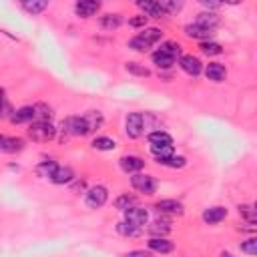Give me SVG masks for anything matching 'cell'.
<instances>
[{
	"label": "cell",
	"mask_w": 257,
	"mask_h": 257,
	"mask_svg": "<svg viewBox=\"0 0 257 257\" xmlns=\"http://www.w3.org/2000/svg\"><path fill=\"white\" fill-rule=\"evenodd\" d=\"M201 52L203 54H207V56H217V54H221L223 52V46L219 44V42H213V40H207V42H201Z\"/></svg>",
	"instance_id": "31"
},
{
	"label": "cell",
	"mask_w": 257,
	"mask_h": 257,
	"mask_svg": "<svg viewBox=\"0 0 257 257\" xmlns=\"http://www.w3.org/2000/svg\"><path fill=\"white\" fill-rule=\"evenodd\" d=\"M74 179V173H72V169L70 167H56V171L52 173V177H50V181L52 183H56V185H66V183H70Z\"/></svg>",
	"instance_id": "23"
},
{
	"label": "cell",
	"mask_w": 257,
	"mask_h": 257,
	"mask_svg": "<svg viewBox=\"0 0 257 257\" xmlns=\"http://www.w3.org/2000/svg\"><path fill=\"white\" fill-rule=\"evenodd\" d=\"M169 231H171V217H169V215H161V213H159V217L151 223L149 233H153L155 237H165Z\"/></svg>",
	"instance_id": "15"
},
{
	"label": "cell",
	"mask_w": 257,
	"mask_h": 257,
	"mask_svg": "<svg viewBox=\"0 0 257 257\" xmlns=\"http://www.w3.org/2000/svg\"><path fill=\"white\" fill-rule=\"evenodd\" d=\"M122 213H124V219H122V221L133 223V225H137V227H145L147 221H149V211L143 209V207H139V205H135V207H131V209H126V211H122Z\"/></svg>",
	"instance_id": "9"
},
{
	"label": "cell",
	"mask_w": 257,
	"mask_h": 257,
	"mask_svg": "<svg viewBox=\"0 0 257 257\" xmlns=\"http://www.w3.org/2000/svg\"><path fill=\"white\" fill-rule=\"evenodd\" d=\"M201 4L205 6V10H207V12H215V10H219V8H221V2H209V0H201Z\"/></svg>",
	"instance_id": "41"
},
{
	"label": "cell",
	"mask_w": 257,
	"mask_h": 257,
	"mask_svg": "<svg viewBox=\"0 0 257 257\" xmlns=\"http://www.w3.org/2000/svg\"><path fill=\"white\" fill-rule=\"evenodd\" d=\"M106 201H108V191H106V187H102V185H94V187H90V189L84 193V203H86V207H90V209H100Z\"/></svg>",
	"instance_id": "7"
},
{
	"label": "cell",
	"mask_w": 257,
	"mask_h": 257,
	"mask_svg": "<svg viewBox=\"0 0 257 257\" xmlns=\"http://www.w3.org/2000/svg\"><path fill=\"white\" fill-rule=\"evenodd\" d=\"M131 74H135V76H151V70L147 68V66H143V64H139V62H126V66H124Z\"/></svg>",
	"instance_id": "34"
},
{
	"label": "cell",
	"mask_w": 257,
	"mask_h": 257,
	"mask_svg": "<svg viewBox=\"0 0 257 257\" xmlns=\"http://www.w3.org/2000/svg\"><path fill=\"white\" fill-rule=\"evenodd\" d=\"M155 209H157L161 215H183V213H185L183 203L177 201V199H161V201H157Z\"/></svg>",
	"instance_id": "11"
},
{
	"label": "cell",
	"mask_w": 257,
	"mask_h": 257,
	"mask_svg": "<svg viewBox=\"0 0 257 257\" xmlns=\"http://www.w3.org/2000/svg\"><path fill=\"white\" fill-rule=\"evenodd\" d=\"M10 120L14 124H22V122H32L34 120V106H22L18 110H12Z\"/></svg>",
	"instance_id": "22"
},
{
	"label": "cell",
	"mask_w": 257,
	"mask_h": 257,
	"mask_svg": "<svg viewBox=\"0 0 257 257\" xmlns=\"http://www.w3.org/2000/svg\"><path fill=\"white\" fill-rule=\"evenodd\" d=\"M100 10V2L96 0H78L74 4V14L78 18H90Z\"/></svg>",
	"instance_id": "12"
},
{
	"label": "cell",
	"mask_w": 257,
	"mask_h": 257,
	"mask_svg": "<svg viewBox=\"0 0 257 257\" xmlns=\"http://www.w3.org/2000/svg\"><path fill=\"white\" fill-rule=\"evenodd\" d=\"M28 137L36 143H48L56 137V128L52 122H42V120H34L28 126Z\"/></svg>",
	"instance_id": "4"
},
{
	"label": "cell",
	"mask_w": 257,
	"mask_h": 257,
	"mask_svg": "<svg viewBox=\"0 0 257 257\" xmlns=\"http://www.w3.org/2000/svg\"><path fill=\"white\" fill-rule=\"evenodd\" d=\"M149 147H173V137L167 131H153L149 133Z\"/></svg>",
	"instance_id": "20"
},
{
	"label": "cell",
	"mask_w": 257,
	"mask_h": 257,
	"mask_svg": "<svg viewBox=\"0 0 257 257\" xmlns=\"http://www.w3.org/2000/svg\"><path fill=\"white\" fill-rule=\"evenodd\" d=\"M128 26H133V28H145L147 26V16L137 14L133 18H128Z\"/></svg>",
	"instance_id": "39"
},
{
	"label": "cell",
	"mask_w": 257,
	"mask_h": 257,
	"mask_svg": "<svg viewBox=\"0 0 257 257\" xmlns=\"http://www.w3.org/2000/svg\"><path fill=\"white\" fill-rule=\"evenodd\" d=\"M22 8L26 12H30V14H40V12H44L48 8V2L46 0H24Z\"/></svg>",
	"instance_id": "28"
},
{
	"label": "cell",
	"mask_w": 257,
	"mask_h": 257,
	"mask_svg": "<svg viewBox=\"0 0 257 257\" xmlns=\"http://www.w3.org/2000/svg\"><path fill=\"white\" fill-rule=\"evenodd\" d=\"M82 116H84V120H86V124H88V128H90V133L102 126V120H104V118H102V112H98V110H88V112L82 114Z\"/></svg>",
	"instance_id": "30"
},
{
	"label": "cell",
	"mask_w": 257,
	"mask_h": 257,
	"mask_svg": "<svg viewBox=\"0 0 257 257\" xmlns=\"http://www.w3.org/2000/svg\"><path fill=\"white\" fill-rule=\"evenodd\" d=\"M205 76L209 80H213V82H223L225 76H227V70H225V66L221 62H209L205 66Z\"/></svg>",
	"instance_id": "21"
},
{
	"label": "cell",
	"mask_w": 257,
	"mask_h": 257,
	"mask_svg": "<svg viewBox=\"0 0 257 257\" xmlns=\"http://www.w3.org/2000/svg\"><path fill=\"white\" fill-rule=\"evenodd\" d=\"M131 185L135 191H139L143 195H153L157 191V179L153 175H145V173H135L131 177Z\"/></svg>",
	"instance_id": "5"
},
{
	"label": "cell",
	"mask_w": 257,
	"mask_h": 257,
	"mask_svg": "<svg viewBox=\"0 0 257 257\" xmlns=\"http://www.w3.org/2000/svg\"><path fill=\"white\" fill-rule=\"evenodd\" d=\"M118 167H120L124 173L135 175V173H141V171H143L145 161H143L139 155H122V157L118 159Z\"/></svg>",
	"instance_id": "10"
},
{
	"label": "cell",
	"mask_w": 257,
	"mask_h": 257,
	"mask_svg": "<svg viewBox=\"0 0 257 257\" xmlns=\"http://www.w3.org/2000/svg\"><path fill=\"white\" fill-rule=\"evenodd\" d=\"M24 149V141L20 137H8V135H0V151L2 153H18Z\"/></svg>",
	"instance_id": "16"
},
{
	"label": "cell",
	"mask_w": 257,
	"mask_h": 257,
	"mask_svg": "<svg viewBox=\"0 0 257 257\" xmlns=\"http://www.w3.org/2000/svg\"><path fill=\"white\" fill-rule=\"evenodd\" d=\"M161 38H163L161 28L151 26V28H143V32H139L137 36H133V38L128 40V46H131L133 50H137V52H147V50H149L153 44H157Z\"/></svg>",
	"instance_id": "2"
},
{
	"label": "cell",
	"mask_w": 257,
	"mask_h": 257,
	"mask_svg": "<svg viewBox=\"0 0 257 257\" xmlns=\"http://www.w3.org/2000/svg\"><path fill=\"white\" fill-rule=\"evenodd\" d=\"M185 34L189 36V38H195V40H203V42H207V40H211L213 38V30H209V28H203V26H199V24H187L185 26Z\"/></svg>",
	"instance_id": "19"
},
{
	"label": "cell",
	"mask_w": 257,
	"mask_h": 257,
	"mask_svg": "<svg viewBox=\"0 0 257 257\" xmlns=\"http://www.w3.org/2000/svg\"><path fill=\"white\" fill-rule=\"evenodd\" d=\"M135 205H137V197L128 195V193H122V195H118L114 199V209H118V211H126L131 207H135Z\"/></svg>",
	"instance_id": "27"
},
{
	"label": "cell",
	"mask_w": 257,
	"mask_h": 257,
	"mask_svg": "<svg viewBox=\"0 0 257 257\" xmlns=\"http://www.w3.org/2000/svg\"><path fill=\"white\" fill-rule=\"evenodd\" d=\"M221 257H233L231 253H221Z\"/></svg>",
	"instance_id": "42"
},
{
	"label": "cell",
	"mask_w": 257,
	"mask_h": 257,
	"mask_svg": "<svg viewBox=\"0 0 257 257\" xmlns=\"http://www.w3.org/2000/svg\"><path fill=\"white\" fill-rule=\"evenodd\" d=\"M179 54H181L179 42L167 40V42L161 44V48H157V50L151 54V58H153V62H155L161 70H167V68H171V66L175 64V60H177Z\"/></svg>",
	"instance_id": "1"
},
{
	"label": "cell",
	"mask_w": 257,
	"mask_h": 257,
	"mask_svg": "<svg viewBox=\"0 0 257 257\" xmlns=\"http://www.w3.org/2000/svg\"><path fill=\"white\" fill-rule=\"evenodd\" d=\"M137 6L143 10V16L147 18H161V16H167L161 2H155V0H139Z\"/></svg>",
	"instance_id": "14"
},
{
	"label": "cell",
	"mask_w": 257,
	"mask_h": 257,
	"mask_svg": "<svg viewBox=\"0 0 257 257\" xmlns=\"http://www.w3.org/2000/svg\"><path fill=\"white\" fill-rule=\"evenodd\" d=\"M201 217H203V221H205L207 225H217V223H221V221L227 217V209L221 207V205H215V207L205 209Z\"/></svg>",
	"instance_id": "17"
},
{
	"label": "cell",
	"mask_w": 257,
	"mask_h": 257,
	"mask_svg": "<svg viewBox=\"0 0 257 257\" xmlns=\"http://www.w3.org/2000/svg\"><path fill=\"white\" fill-rule=\"evenodd\" d=\"M241 251L247 253L249 257H255L257 255V239L255 237H249L247 241H243L241 243Z\"/></svg>",
	"instance_id": "35"
},
{
	"label": "cell",
	"mask_w": 257,
	"mask_h": 257,
	"mask_svg": "<svg viewBox=\"0 0 257 257\" xmlns=\"http://www.w3.org/2000/svg\"><path fill=\"white\" fill-rule=\"evenodd\" d=\"M195 24H199V26H203V28H209V30H215V28L221 24V18H219L217 12H207V10H203V12L197 14Z\"/></svg>",
	"instance_id": "18"
},
{
	"label": "cell",
	"mask_w": 257,
	"mask_h": 257,
	"mask_svg": "<svg viewBox=\"0 0 257 257\" xmlns=\"http://www.w3.org/2000/svg\"><path fill=\"white\" fill-rule=\"evenodd\" d=\"M114 147H116V143L110 137H96L92 141V149H96V151H112Z\"/></svg>",
	"instance_id": "32"
},
{
	"label": "cell",
	"mask_w": 257,
	"mask_h": 257,
	"mask_svg": "<svg viewBox=\"0 0 257 257\" xmlns=\"http://www.w3.org/2000/svg\"><path fill=\"white\" fill-rule=\"evenodd\" d=\"M239 215L243 217V219H247L249 223H255V209H253V205H239Z\"/></svg>",
	"instance_id": "36"
},
{
	"label": "cell",
	"mask_w": 257,
	"mask_h": 257,
	"mask_svg": "<svg viewBox=\"0 0 257 257\" xmlns=\"http://www.w3.org/2000/svg\"><path fill=\"white\" fill-rule=\"evenodd\" d=\"M179 66H181V70L187 72L189 76H199V74L203 72L201 60H199L197 56H193V54H183V56L179 58Z\"/></svg>",
	"instance_id": "8"
},
{
	"label": "cell",
	"mask_w": 257,
	"mask_h": 257,
	"mask_svg": "<svg viewBox=\"0 0 257 257\" xmlns=\"http://www.w3.org/2000/svg\"><path fill=\"white\" fill-rule=\"evenodd\" d=\"M10 114H12V108L4 96V88H0V118H6V116L10 118Z\"/></svg>",
	"instance_id": "37"
},
{
	"label": "cell",
	"mask_w": 257,
	"mask_h": 257,
	"mask_svg": "<svg viewBox=\"0 0 257 257\" xmlns=\"http://www.w3.org/2000/svg\"><path fill=\"white\" fill-rule=\"evenodd\" d=\"M124 133L128 139H139L145 133V116L141 112H128L124 118Z\"/></svg>",
	"instance_id": "6"
},
{
	"label": "cell",
	"mask_w": 257,
	"mask_h": 257,
	"mask_svg": "<svg viewBox=\"0 0 257 257\" xmlns=\"http://www.w3.org/2000/svg\"><path fill=\"white\" fill-rule=\"evenodd\" d=\"M56 167H58L56 161H42V163L36 167V173H38L40 177H48V179H50L52 173L56 171Z\"/></svg>",
	"instance_id": "33"
},
{
	"label": "cell",
	"mask_w": 257,
	"mask_h": 257,
	"mask_svg": "<svg viewBox=\"0 0 257 257\" xmlns=\"http://www.w3.org/2000/svg\"><path fill=\"white\" fill-rule=\"evenodd\" d=\"M116 233L122 235V237H139L143 233V227H137L133 223L120 221V223H116Z\"/></svg>",
	"instance_id": "26"
},
{
	"label": "cell",
	"mask_w": 257,
	"mask_h": 257,
	"mask_svg": "<svg viewBox=\"0 0 257 257\" xmlns=\"http://www.w3.org/2000/svg\"><path fill=\"white\" fill-rule=\"evenodd\" d=\"M147 249H149L151 253L167 255V253H171V251L175 249V245H173V241H169L167 237H151V239L147 241Z\"/></svg>",
	"instance_id": "13"
},
{
	"label": "cell",
	"mask_w": 257,
	"mask_h": 257,
	"mask_svg": "<svg viewBox=\"0 0 257 257\" xmlns=\"http://www.w3.org/2000/svg\"><path fill=\"white\" fill-rule=\"evenodd\" d=\"M161 6H163V10H165V14H173V12H179V10L183 8V2H171V0H163V2H161Z\"/></svg>",
	"instance_id": "38"
},
{
	"label": "cell",
	"mask_w": 257,
	"mask_h": 257,
	"mask_svg": "<svg viewBox=\"0 0 257 257\" xmlns=\"http://www.w3.org/2000/svg\"><path fill=\"white\" fill-rule=\"evenodd\" d=\"M98 24L104 28V30H116L120 24H122V16L120 14H102L98 18Z\"/></svg>",
	"instance_id": "25"
},
{
	"label": "cell",
	"mask_w": 257,
	"mask_h": 257,
	"mask_svg": "<svg viewBox=\"0 0 257 257\" xmlns=\"http://www.w3.org/2000/svg\"><path fill=\"white\" fill-rule=\"evenodd\" d=\"M122 257H153V253L151 251H145V249H135V251L124 253Z\"/></svg>",
	"instance_id": "40"
},
{
	"label": "cell",
	"mask_w": 257,
	"mask_h": 257,
	"mask_svg": "<svg viewBox=\"0 0 257 257\" xmlns=\"http://www.w3.org/2000/svg\"><path fill=\"white\" fill-rule=\"evenodd\" d=\"M155 161L163 167H169V169H183L187 165V159L181 157V155H169V157H161V159H155Z\"/></svg>",
	"instance_id": "24"
},
{
	"label": "cell",
	"mask_w": 257,
	"mask_h": 257,
	"mask_svg": "<svg viewBox=\"0 0 257 257\" xmlns=\"http://www.w3.org/2000/svg\"><path fill=\"white\" fill-rule=\"evenodd\" d=\"M52 118V108L44 102L34 104V120H42V122H50Z\"/></svg>",
	"instance_id": "29"
},
{
	"label": "cell",
	"mask_w": 257,
	"mask_h": 257,
	"mask_svg": "<svg viewBox=\"0 0 257 257\" xmlns=\"http://www.w3.org/2000/svg\"><path fill=\"white\" fill-rule=\"evenodd\" d=\"M62 137H86L90 135V128L84 120V116H68L60 122Z\"/></svg>",
	"instance_id": "3"
}]
</instances>
